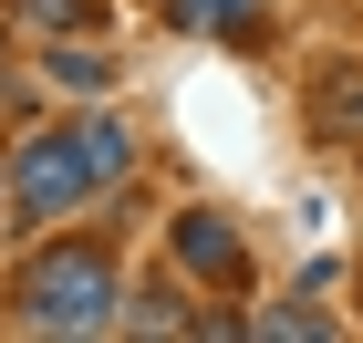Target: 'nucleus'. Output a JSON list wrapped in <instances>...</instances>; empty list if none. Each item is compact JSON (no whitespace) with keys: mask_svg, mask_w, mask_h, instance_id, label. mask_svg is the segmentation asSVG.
<instances>
[{"mask_svg":"<svg viewBox=\"0 0 363 343\" xmlns=\"http://www.w3.org/2000/svg\"><path fill=\"white\" fill-rule=\"evenodd\" d=\"M11 312L31 333H125V271L94 239H52L11 271Z\"/></svg>","mask_w":363,"mask_h":343,"instance_id":"nucleus-1","label":"nucleus"},{"mask_svg":"<svg viewBox=\"0 0 363 343\" xmlns=\"http://www.w3.org/2000/svg\"><path fill=\"white\" fill-rule=\"evenodd\" d=\"M0 177H11V229H62L73 208L94 198V167H84L73 136H31Z\"/></svg>","mask_w":363,"mask_h":343,"instance_id":"nucleus-2","label":"nucleus"},{"mask_svg":"<svg viewBox=\"0 0 363 343\" xmlns=\"http://www.w3.org/2000/svg\"><path fill=\"white\" fill-rule=\"evenodd\" d=\"M167 260L187 281H208V291H250V239H239L218 208H177L167 219Z\"/></svg>","mask_w":363,"mask_h":343,"instance_id":"nucleus-3","label":"nucleus"},{"mask_svg":"<svg viewBox=\"0 0 363 343\" xmlns=\"http://www.w3.org/2000/svg\"><path fill=\"white\" fill-rule=\"evenodd\" d=\"M311 125L333 146H363V62H322V84H311Z\"/></svg>","mask_w":363,"mask_h":343,"instance_id":"nucleus-4","label":"nucleus"},{"mask_svg":"<svg viewBox=\"0 0 363 343\" xmlns=\"http://www.w3.org/2000/svg\"><path fill=\"white\" fill-rule=\"evenodd\" d=\"M167 31H197V42H259V0H156Z\"/></svg>","mask_w":363,"mask_h":343,"instance_id":"nucleus-5","label":"nucleus"},{"mask_svg":"<svg viewBox=\"0 0 363 343\" xmlns=\"http://www.w3.org/2000/svg\"><path fill=\"white\" fill-rule=\"evenodd\" d=\"M73 146H84L94 187H114V177H135V125H125V114H84V125H73Z\"/></svg>","mask_w":363,"mask_h":343,"instance_id":"nucleus-6","label":"nucleus"},{"mask_svg":"<svg viewBox=\"0 0 363 343\" xmlns=\"http://www.w3.org/2000/svg\"><path fill=\"white\" fill-rule=\"evenodd\" d=\"M42 73H52L62 94H114V53H104V42H84V31H73V42H52V53H42Z\"/></svg>","mask_w":363,"mask_h":343,"instance_id":"nucleus-7","label":"nucleus"},{"mask_svg":"<svg viewBox=\"0 0 363 343\" xmlns=\"http://www.w3.org/2000/svg\"><path fill=\"white\" fill-rule=\"evenodd\" d=\"M177 322H187L177 312V281H145L135 302H125V333H177Z\"/></svg>","mask_w":363,"mask_h":343,"instance_id":"nucleus-8","label":"nucleus"},{"mask_svg":"<svg viewBox=\"0 0 363 343\" xmlns=\"http://www.w3.org/2000/svg\"><path fill=\"white\" fill-rule=\"evenodd\" d=\"M31 21H52V31H94L104 11H94V0H31Z\"/></svg>","mask_w":363,"mask_h":343,"instance_id":"nucleus-9","label":"nucleus"},{"mask_svg":"<svg viewBox=\"0 0 363 343\" xmlns=\"http://www.w3.org/2000/svg\"><path fill=\"white\" fill-rule=\"evenodd\" d=\"M0 219H11V177H0Z\"/></svg>","mask_w":363,"mask_h":343,"instance_id":"nucleus-10","label":"nucleus"},{"mask_svg":"<svg viewBox=\"0 0 363 343\" xmlns=\"http://www.w3.org/2000/svg\"><path fill=\"white\" fill-rule=\"evenodd\" d=\"M0 84H11V62H0Z\"/></svg>","mask_w":363,"mask_h":343,"instance_id":"nucleus-11","label":"nucleus"}]
</instances>
